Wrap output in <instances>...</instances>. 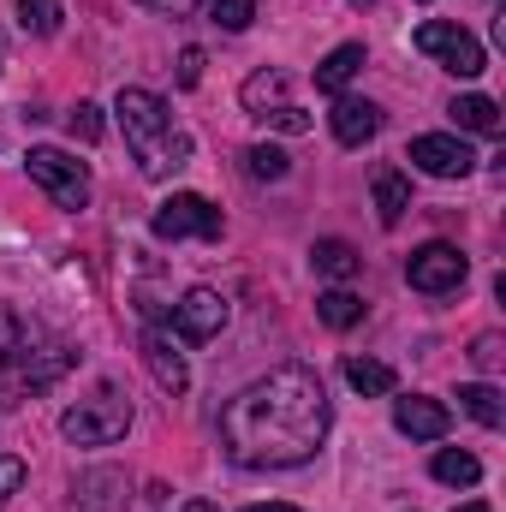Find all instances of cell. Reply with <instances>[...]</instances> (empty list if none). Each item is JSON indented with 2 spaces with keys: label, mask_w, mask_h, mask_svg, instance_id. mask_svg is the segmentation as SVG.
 Masks as SVG:
<instances>
[{
  "label": "cell",
  "mask_w": 506,
  "mask_h": 512,
  "mask_svg": "<svg viewBox=\"0 0 506 512\" xmlns=\"http://www.w3.org/2000/svg\"><path fill=\"white\" fill-rule=\"evenodd\" d=\"M346 382L376 399V393H393V370H387L381 358H346Z\"/></svg>",
  "instance_id": "cell-24"
},
{
  "label": "cell",
  "mask_w": 506,
  "mask_h": 512,
  "mask_svg": "<svg viewBox=\"0 0 506 512\" xmlns=\"http://www.w3.org/2000/svg\"><path fill=\"white\" fill-rule=\"evenodd\" d=\"M66 126H72L78 143H96V137H102V108H96V102H78V108L66 114Z\"/></svg>",
  "instance_id": "cell-27"
},
{
  "label": "cell",
  "mask_w": 506,
  "mask_h": 512,
  "mask_svg": "<svg viewBox=\"0 0 506 512\" xmlns=\"http://www.w3.org/2000/svg\"><path fill=\"white\" fill-rule=\"evenodd\" d=\"M358 72H364V42H340V48L316 66V90H322V96H340Z\"/></svg>",
  "instance_id": "cell-15"
},
{
  "label": "cell",
  "mask_w": 506,
  "mask_h": 512,
  "mask_svg": "<svg viewBox=\"0 0 506 512\" xmlns=\"http://www.w3.org/2000/svg\"><path fill=\"white\" fill-rule=\"evenodd\" d=\"M245 173L274 185V179L292 173V161H286V149H274V143H251V149H245Z\"/></svg>",
  "instance_id": "cell-25"
},
{
  "label": "cell",
  "mask_w": 506,
  "mask_h": 512,
  "mask_svg": "<svg viewBox=\"0 0 506 512\" xmlns=\"http://www.w3.org/2000/svg\"><path fill=\"white\" fill-rule=\"evenodd\" d=\"M78 364V352L66 346V340H48L36 322H24V334H18V346L0 358V376L12 387H30V393H42V387H54L66 370Z\"/></svg>",
  "instance_id": "cell-4"
},
{
  "label": "cell",
  "mask_w": 506,
  "mask_h": 512,
  "mask_svg": "<svg viewBox=\"0 0 506 512\" xmlns=\"http://www.w3.org/2000/svg\"><path fill=\"white\" fill-rule=\"evenodd\" d=\"M453 512H495V507H483V501H465V507H453Z\"/></svg>",
  "instance_id": "cell-35"
},
{
  "label": "cell",
  "mask_w": 506,
  "mask_h": 512,
  "mask_svg": "<svg viewBox=\"0 0 506 512\" xmlns=\"http://www.w3.org/2000/svg\"><path fill=\"white\" fill-rule=\"evenodd\" d=\"M316 316H322L328 328H358V322H364V298L346 292V286H334V292L316 298Z\"/></svg>",
  "instance_id": "cell-21"
},
{
  "label": "cell",
  "mask_w": 506,
  "mask_h": 512,
  "mask_svg": "<svg viewBox=\"0 0 506 512\" xmlns=\"http://www.w3.org/2000/svg\"><path fill=\"white\" fill-rule=\"evenodd\" d=\"M173 328H179V340H185V346L215 340V334L227 328V298H221L215 286H191V292L173 304Z\"/></svg>",
  "instance_id": "cell-9"
},
{
  "label": "cell",
  "mask_w": 506,
  "mask_h": 512,
  "mask_svg": "<svg viewBox=\"0 0 506 512\" xmlns=\"http://www.w3.org/2000/svg\"><path fill=\"white\" fill-rule=\"evenodd\" d=\"M280 96H286V72H251V78H245V90H239V102H245L251 114H268V108H286Z\"/></svg>",
  "instance_id": "cell-22"
},
{
  "label": "cell",
  "mask_w": 506,
  "mask_h": 512,
  "mask_svg": "<svg viewBox=\"0 0 506 512\" xmlns=\"http://www.w3.org/2000/svg\"><path fill=\"white\" fill-rule=\"evenodd\" d=\"M256 18V0H209V24L221 30H251Z\"/></svg>",
  "instance_id": "cell-26"
},
{
  "label": "cell",
  "mask_w": 506,
  "mask_h": 512,
  "mask_svg": "<svg viewBox=\"0 0 506 512\" xmlns=\"http://www.w3.org/2000/svg\"><path fill=\"white\" fill-rule=\"evenodd\" d=\"M179 512H221V507H215V501H185Z\"/></svg>",
  "instance_id": "cell-33"
},
{
  "label": "cell",
  "mask_w": 506,
  "mask_h": 512,
  "mask_svg": "<svg viewBox=\"0 0 506 512\" xmlns=\"http://www.w3.org/2000/svg\"><path fill=\"white\" fill-rule=\"evenodd\" d=\"M203 66H209L203 48H185V54H179V90H197V84H203Z\"/></svg>",
  "instance_id": "cell-30"
},
{
  "label": "cell",
  "mask_w": 506,
  "mask_h": 512,
  "mask_svg": "<svg viewBox=\"0 0 506 512\" xmlns=\"http://www.w3.org/2000/svg\"><path fill=\"white\" fill-rule=\"evenodd\" d=\"M465 274H471V262L459 256V245H423V251H411L405 262V280H411V292H429V298H441V292H459L465 286Z\"/></svg>",
  "instance_id": "cell-8"
},
{
  "label": "cell",
  "mask_w": 506,
  "mask_h": 512,
  "mask_svg": "<svg viewBox=\"0 0 506 512\" xmlns=\"http://www.w3.org/2000/svg\"><path fill=\"white\" fill-rule=\"evenodd\" d=\"M459 405H465L483 429H501L506 423V399H501V387H489V382H465L459 387Z\"/></svg>",
  "instance_id": "cell-20"
},
{
  "label": "cell",
  "mask_w": 506,
  "mask_h": 512,
  "mask_svg": "<svg viewBox=\"0 0 506 512\" xmlns=\"http://www.w3.org/2000/svg\"><path fill=\"white\" fill-rule=\"evenodd\" d=\"M429 471H435V483H447V489H471V483L483 477V465H477V453H465V447H441Z\"/></svg>",
  "instance_id": "cell-19"
},
{
  "label": "cell",
  "mask_w": 506,
  "mask_h": 512,
  "mask_svg": "<svg viewBox=\"0 0 506 512\" xmlns=\"http://www.w3.org/2000/svg\"><path fill=\"white\" fill-rule=\"evenodd\" d=\"M149 233L155 239H221V209L209 203V197H197V191H173L155 215H149Z\"/></svg>",
  "instance_id": "cell-7"
},
{
  "label": "cell",
  "mask_w": 506,
  "mask_h": 512,
  "mask_svg": "<svg viewBox=\"0 0 506 512\" xmlns=\"http://www.w3.org/2000/svg\"><path fill=\"white\" fill-rule=\"evenodd\" d=\"M126 507H131V477L120 465H90L72 483V501H66V512H126Z\"/></svg>",
  "instance_id": "cell-10"
},
{
  "label": "cell",
  "mask_w": 506,
  "mask_h": 512,
  "mask_svg": "<svg viewBox=\"0 0 506 512\" xmlns=\"http://www.w3.org/2000/svg\"><path fill=\"white\" fill-rule=\"evenodd\" d=\"M245 512H298V507H286V501H268V507H245Z\"/></svg>",
  "instance_id": "cell-34"
},
{
  "label": "cell",
  "mask_w": 506,
  "mask_h": 512,
  "mask_svg": "<svg viewBox=\"0 0 506 512\" xmlns=\"http://www.w3.org/2000/svg\"><path fill=\"white\" fill-rule=\"evenodd\" d=\"M328 120H334V137H340L346 149H364V143L381 131V108L376 102H358V96H340Z\"/></svg>",
  "instance_id": "cell-14"
},
{
  "label": "cell",
  "mask_w": 506,
  "mask_h": 512,
  "mask_svg": "<svg viewBox=\"0 0 506 512\" xmlns=\"http://www.w3.org/2000/svg\"><path fill=\"white\" fill-rule=\"evenodd\" d=\"M24 167H30V179L60 203V209H84L90 203V167L72 155V149H54V143H36L30 155H24Z\"/></svg>",
  "instance_id": "cell-6"
},
{
  "label": "cell",
  "mask_w": 506,
  "mask_h": 512,
  "mask_svg": "<svg viewBox=\"0 0 506 512\" xmlns=\"http://www.w3.org/2000/svg\"><path fill=\"white\" fill-rule=\"evenodd\" d=\"M262 126H274V131H286V137H304L310 131V114L304 108H268V114H256Z\"/></svg>",
  "instance_id": "cell-28"
},
{
  "label": "cell",
  "mask_w": 506,
  "mask_h": 512,
  "mask_svg": "<svg viewBox=\"0 0 506 512\" xmlns=\"http://www.w3.org/2000/svg\"><path fill=\"white\" fill-rule=\"evenodd\" d=\"M131 429V393L120 382H102L90 399H78L66 417H60V435L72 447H114Z\"/></svg>",
  "instance_id": "cell-3"
},
{
  "label": "cell",
  "mask_w": 506,
  "mask_h": 512,
  "mask_svg": "<svg viewBox=\"0 0 506 512\" xmlns=\"http://www.w3.org/2000/svg\"><path fill=\"white\" fill-rule=\"evenodd\" d=\"M137 352H143V364H149V376L161 393H185L191 387V370H185V352L173 346V334H161V328H143V340H137Z\"/></svg>",
  "instance_id": "cell-12"
},
{
  "label": "cell",
  "mask_w": 506,
  "mask_h": 512,
  "mask_svg": "<svg viewBox=\"0 0 506 512\" xmlns=\"http://www.w3.org/2000/svg\"><path fill=\"white\" fill-rule=\"evenodd\" d=\"M328 387L310 364H280L221 405V447L245 471L310 465L328 441Z\"/></svg>",
  "instance_id": "cell-1"
},
{
  "label": "cell",
  "mask_w": 506,
  "mask_h": 512,
  "mask_svg": "<svg viewBox=\"0 0 506 512\" xmlns=\"http://www.w3.org/2000/svg\"><path fill=\"white\" fill-rule=\"evenodd\" d=\"M18 489H24V459L6 453V459H0V512H6V501H12Z\"/></svg>",
  "instance_id": "cell-29"
},
{
  "label": "cell",
  "mask_w": 506,
  "mask_h": 512,
  "mask_svg": "<svg viewBox=\"0 0 506 512\" xmlns=\"http://www.w3.org/2000/svg\"><path fill=\"white\" fill-rule=\"evenodd\" d=\"M370 191H376V221H381V227H399V221H405V209H411V185H405V173L376 167Z\"/></svg>",
  "instance_id": "cell-16"
},
{
  "label": "cell",
  "mask_w": 506,
  "mask_h": 512,
  "mask_svg": "<svg viewBox=\"0 0 506 512\" xmlns=\"http://www.w3.org/2000/svg\"><path fill=\"white\" fill-rule=\"evenodd\" d=\"M310 262H316V274H322V280H334V286H346V280H352V274L364 268V256L352 251L346 239H316Z\"/></svg>",
  "instance_id": "cell-17"
},
{
  "label": "cell",
  "mask_w": 506,
  "mask_h": 512,
  "mask_svg": "<svg viewBox=\"0 0 506 512\" xmlns=\"http://www.w3.org/2000/svg\"><path fill=\"white\" fill-rule=\"evenodd\" d=\"M411 167H423L429 179H465V173L477 167V155H471V143H465V137L423 131V137H411Z\"/></svg>",
  "instance_id": "cell-11"
},
{
  "label": "cell",
  "mask_w": 506,
  "mask_h": 512,
  "mask_svg": "<svg viewBox=\"0 0 506 512\" xmlns=\"http://www.w3.org/2000/svg\"><path fill=\"white\" fill-rule=\"evenodd\" d=\"M143 6H155V12H191L197 0H143Z\"/></svg>",
  "instance_id": "cell-32"
},
{
  "label": "cell",
  "mask_w": 506,
  "mask_h": 512,
  "mask_svg": "<svg viewBox=\"0 0 506 512\" xmlns=\"http://www.w3.org/2000/svg\"><path fill=\"white\" fill-rule=\"evenodd\" d=\"M447 114H453V126H459V131H477V137H501V108H495L489 96H459Z\"/></svg>",
  "instance_id": "cell-18"
},
{
  "label": "cell",
  "mask_w": 506,
  "mask_h": 512,
  "mask_svg": "<svg viewBox=\"0 0 506 512\" xmlns=\"http://www.w3.org/2000/svg\"><path fill=\"white\" fill-rule=\"evenodd\" d=\"M114 120H120V131H126V149H131V161H137L143 179H167V173L185 167L191 137L173 131V114H167V102H161L155 90H137V84L120 90Z\"/></svg>",
  "instance_id": "cell-2"
},
{
  "label": "cell",
  "mask_w": 506,
  "mask_h": 512,
  "mask_svg": "<svg viewBox=\"0 0 506 512\" xmlns=\"http://www.w3.org/2000/svg\"><path fill=\"white\" fill-rule=\"evenodd\" d=\"M18 24H24L30 36H60L66 6H60V0H18Z\"/></svg>",
  "instance_id": "cell-23"
},
{
  "label": "cell",
  "mask_w": 506,
  "mask_h": 512,
  "mask_svg": "<svg viewBox=\"0 0 506 512\" xmlns=\"http://www.w3.org/2000/svg\"><path fill=\"white\" fill-rule=\"evenodd\" d=\"M471 364H477V370H501V334H483V340L471 346Z\"/></svg>",
  "instance_id": "cell-31"
},
{
  "label": "cell",
  "mask_w": 506,
  "mask_h": 512,
  "mask_svg": "<svg viewBox=\"0 0 506 512\" xmlns=\"http://www.w3.org/2000/svg\"><path fill=\"white\" fill-rule=\"evenodd\" d=\"M393 423H399V435H411V441H441L453 417H447V405H441V399L405 393V399H393Z\"/></svg>",
  "instance_id": "cell-13"
},
{
  "label": "cell",
  "mask_w": 506,
  "mask_h": 512,
  "mask_svg": "<svg viewBox=\"0 0 506 512\" xmlns=\"http://www.w3.org/2000/svg\"><path fill=\"white\" fill-rule=\"evenodd\" d=\"M417 54H429L441 72H453V78H483V66H489V54H483V42L465 30V24H453V18H429V24H417Z\"/></svg>",
  "instance_id": "cell-5"
},
{
  "label": "cell",
  "mask_w": 506,
  "mask_h": 512,
  "mask_svg": "<svg viewBox=\"0 0 506 512\" xmlns=\"http://www.w3.org/2000/svg\"><path fill=\"white\" fill-rule=\"evenodd\" d=\"M352 6H376V0H352Z\"/></svg>",
  "instance_id": "cell-36"
}]
</instances>
